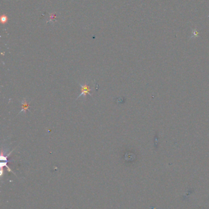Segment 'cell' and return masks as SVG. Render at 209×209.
<instances>
[{
	"label": "cell",
	"mask_w": 209,
	"mask_h": 209,
	"mask_svg": "<svg viewBox=\"0 0 209 209\" xmlns=\"http://www.w3.org/2000/svg\"><path fill=\"white\" fill-rule=\"evenodd\" d=\"M21 104H22V110L18 113V115L20 113H21L22 112H24L25 114H27V110H28L29 111V110H28L29 109V104L27 101V100L25 99H24L21 102Z\"/></svg>",
	"instance_id": "obj_2"
},
{
	"label": "cell",
	"mask_w": 209,
	"mask_h": 209,
	"mask_svg": "<svg viewBox=\"0 0 209 209\" xmlns=\"http://www.w3.org/2000/svg\"><path fill=\"white\" fill-rule=\"evenodd\" d=\"M79 85L81 88V91H82V92L81 94L77 97V98L76 99V100H77L79 97H81V96H84L85 97V99H86V95L88 94L89 95H90L91 97H92L90 92L91 91V89L90 88V86H88V84L87 83H85L84 84H82L81 83H79Z\"/></svg>",
	"instance_id": "obj_1"
}]
</instances>
